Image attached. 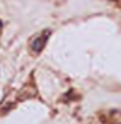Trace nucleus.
<instances>
[{
  "label": "nucleus",
  "instance_id": "f257e3e1",
  "mask_svg": "<svg viewBox=\"0 0 121 124\" xmlns=\"http://www.w3.org/2000/svg\"><path fill=\"white\" fill-rule=\"evenodd\" d=\"M47 38H48V31H45L43 35H40L38 38H35V40H33V43H32V50H33V51H40L42 48L45 46Z\"/></svg>",
  "mask_w": 121,
  "mask_h": 124
}]
</instances>
